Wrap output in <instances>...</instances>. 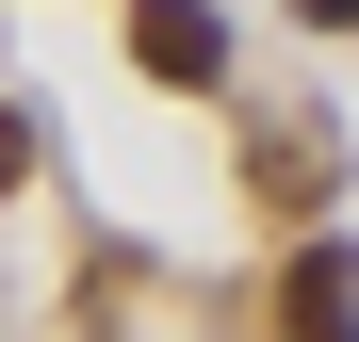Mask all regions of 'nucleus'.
Returning a JSON list of instances; mask_svg holds the SVG:
<instances>
[{
	"label": "nucleus",
	"mask_w": 359,
	"mask_h": 342,
	"mask_svg": "<svg viewBox=\"0 0 359 342\" xmlns=\"http://www.w3.org/2000/svg\"><path fill=\"white\" fill-rule=\"evenodd\" d=\"M131 66H147V82H180V98H212L229 17H212V0H131Z\"/></svg>",
	"instance_id": "1"
},
{
	"label": "nucleus",
	"mask_w": 359,
	"mask_h": 342,
	"mask_svg": "<svg viewBox=\"0 0 359 342\" xmlns=\"http://www.w3.org/2000/svg\"><path fill=\"white\" fill-rule=\"evenodd\" d=\"M278 326L294 342H359V245H311V261H294L278 277Z\"/></svg>",
	"instance_id": "2"
},
{
	"label": "nucleus",
	"mask_w": 359,
	"mask_h": 342,
	"mask_svg": "<svg viewBox=\"0 0 359 342\" xmlns=\"http://www.w3.org/2000/svg\"><path fill=\"white\" fill-rule=\"evenodd\" d=\"M262 196L311 212V196H327V147H311V131H262Z\"/></svg>",
	"instance_id": "3"
},
{
	"label": "nucleus",
	"mask_w": 359,
	"mask_h": 342,
	"mask_svg": "<svg viewBox=\"0 0 359 342\" xmlns=\"http://www.w3.org/2000/svg\"><path fill=\"white\" fill-rule=\"evenodd\" d=\"M33 180V114H0V196H17Z\"/></svg>",
	"instance_id": "4"
},
{
	"label": "nucleus",
	"mask_w": 359,
	"mask_h": 342,
	"mask_svg": "<svg viewBox=\"0 0 359 342\" xmlns=\"http://www.w3.org/2000/svg\"><path fill=\"white\" fill-rule=\"evenodd\" d=\"M311 17H327V33H359V0H311Z\"/></svg>",
	"instance_id": "5"
}]
</instances>
